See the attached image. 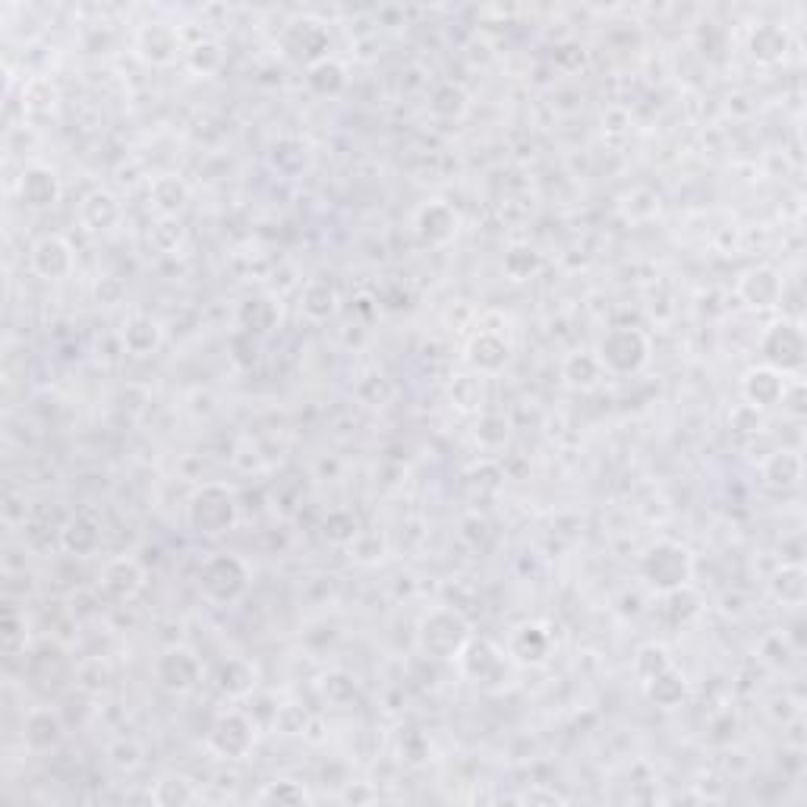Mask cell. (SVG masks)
I'll use <instances>...</instances> for the list:
<instances>
[{"instance_id":"1","label":"cell","mask_w":807,"mask_h":807,"mask_svg":"<svg viewBox=\"0 0 807 807\" xmlns=\"http://www.w3.org/2000/svg\"><path fill=\"white\" fill-rule=\"evenodd\" d=\"M470 638H474V624L455 606H435L416 621V650L426 660L455 663L457 653Z\"/></svg>"},{"instance_id":"2","label":"cell","mask_w":807,"mask_h":807,"mask_svg":"<svg viewBox=\"0 0 807 807\" xmlns=\"http://www.w3.org/2000/svg\"><path fill=\"white\" fill-rule=\"evenodd\" d=\"M187 524L199 537H225L240 524V496L228 483H203L187 498Z\"/></svg>"},{"instance_id":"3","label":"cell","mask_w":807,"mask_h":807,"mask_svg":"<svg viewBox=\"0 0 807 807\" xmlns=\"http://www.w3.org/2000/svg\"><path fill=\"white\" fill-rule=\"evenodd\" d=\"M694 552L675 539H656L643 549L641 578L660 597L694 580Z\"/></svg>"},{"instance_id":"4","label":"cell","mask_w":807,"mask_h":807,"mask_svg":"<svg viewBox=\"0 0 807 807\" xmlns=\"http://www.w3.org/2000/svg\"><path fill=\"white\" fill-rule=\"evenodd\" d=\"M597 356L609 375H638L646 370V363L653 356V341L643 329L615 325L600 338Z\"/></svg>"},{"instance_id":"5","label":"cell","mask_w":807,"mask_h":807,"mask_svg":"<svg viewBox=\"0 0 807 807\" xmlns=\"http://www.w3.org/2000/svg\"><path fill=\"white\" fill-rule=\"evenodd\" d=\"M455 663L457 672L467 682L489 687V691H498L501 684L511 679V672L518 669L501 643H496L493 638H479V634H474L470 641L464 643V650L457 653Z\"/></svg>"},{"instance_id":"6","label":"cell","mask_w":807,"mask_h":807,"mask_svg":"<svg viewBox=\"0 0 807 807\" xmlns=\"http://www.w3.org/2000/svg\"><path fill=\"white\" fill-rule=\"evenodd\" d=\"M199 593L215 606H234L247 597L249 565L234 552H215L199 568Z\"/></svg>"},{"instance_id":"7","label":"cell","mask_w":807,"mask_h":807,"mask_svg":"<svg viewBox=\"0 0 807 807\" xmlns=\"http://www.w3.org/2000/svg\"><path fill=\"white\" fill-rule=\"evenodd\" d=\"M757 353H761L766 366L779 370L783 375L801 373L807 360V338L801 322L786 319V315L769 322L761 334V341H757Z\"/></svg>"},{"instance_id":"8","label":"cell","mask_w":807,"mask_h":807,"mask_svg":"<svg viewBox=\"0 0 807 807\" xmlns=\"http://www.w3.org/2000/svg\"><path fill=\"white\" fill-rule=\"evenodd\" d=\"M259 742V723L244 710H221L206 732V747L218 761H247Z\"/></svg>"},{"instance_id":"9","label":"cell","mask_w":807,"mask_h":807,"mask_svg":"<svg viewBox=\"0 0 807 807\" xmlns=\"http://www.w3.org/2000/svg\"><path fill=\"white\" fill-rule=\"evenodd\" d=\"M155 682L165 687L167 694H189L203 682V660L196 650L184 643L165 646L155 660Z\"/></svg>"},{"instance_id":"10","label":"cell","mask_w":807,"mask_h":807,"mask_svg":"<svg viewBox=\"0 0 807 807\" xmlns=\"http://www.w3.org/2000/svg\"><path fill=\"white\" fill-rule=\"evenodd\" d=\"M505 650L518 669H539L556 653V634L546 621H520L511 628Z\"/></svg>"},{"instance_id":"11","label":"cell","mask_w":807,"mask_h":807,"mask_svg":"<svg viewBox=\"0 0 807 807\" xmlns=\"http://www.w3.org/2000/svg\"><path fill=\"white\" fill-rule=\"evenodd\" d=\"M511 363V341L501 329H489V325H479L467 344H464V366L474 370L479 375H498L505 373V366Z\"/></svg>"},{"instance_id":"12","label":"cell","mask_w":807,"mask_h":807,"mask_svg":"<svg viewBox=\"0 0 807 807\" xmlns=\"http://www.w3.org/2000/svg\"><path fill=\"white\" fill-rule=\"evenodd\" d=\"M145 583H148V571L133 556L107 559L99 571V593L107 602H133L145 590Z\"/></svg>"},{"instance_id":"13","label":"cell","mask_w":807,"mask_h":807,"mask_svg":"<svg viewBox=\"0 0 807 807\" xmlns=\"http://www.w3.org/2000/svg\"><path fill=\"white\" fill-rule=\"evenodd\" d=\"M29 266L44 281H66L76 271V249L61 234H44L29 249Z\"/></svg>"},{"instance_id":"14","label":"cell","mask_w":807,"mask_h":807,"mask_svg":"<svg viewBox=\"0 0 807 807\" xmlns=\"http://www.w3.org/2000/svg\"><path fill=\"white\" fill-rule=\"evenodd\" d=\"M735 293L751 310H776L786 297V281L773 266H751V269L742 271Z\"/></svg>"},{"instance_id":"15","label":"cell","mask_w":807,"mask_h":807,"mask_svg":"<svg viewBox=\"0 0 807 807\" xmlns=\"http://www.w3.org/2000/svg\"><path fill=\"white\" fill-rule=\"evenodd\" d=\"M414 230L426 247H448L461 234V215L452 203L430 199L414 211Z\"/></svg>"},{"instance_id":"16","label":"cell","mask_w":807,"mask_h":807,"mask_svg":"<svg viewBox=\"0 0 807 807\" xmlns=\"http://www.w3.org/2000/svg\"><path fill=\"white\" fill-rule=\"evenodd\" d=\"M102 542V518L92 515V511H73L58 527V546H61L66 556H73V559H92V556H99Z\"/></svg>"},{"instance_id":"17","label":"cell","mask_w":807,"mask_h":807,"mask_svg":"<svg viewBox=\"0 0 807 807\" xmlns=\"http://www.w3.org/2000/svg\"><path fill=\"white\" fill-rule=\"evenodd\" d=\"M17 196L29 211H51L61 203L63 184L51 165H25L17 184Z\"/></svg>"},{"instance_id":"18","label":"cell","mask_w":807,"mask_h":807,"mask_svg":"<svg viewBox=\"0 0 807 807\" xmlns=\"http://www.w3.org/2000/svg\"><path fill=\"white\" fill-rule=\"evenodd\" d=\"M788 379L792 375H783L779 370L766 366V363H757V366H751L742 375V397H745L747 407H754V411H773L786 397Z\"/></svg>"},{"instance_id":"19","label":"cell","mask_w":807,"mask_h":807,"mask_svg":"<svg viewBox=\"0 0 807 807\" xmlns=\"http://www.w3.org/2000/svg\"><path fill=\"white\" fill-rule=\"evenodd\" d=\"M266 165L281 180H300L312 167V145L303 136H278L266 152Z\"/></svg>"},{"instance_id":"20","label":"cell","mask_w":807,"mask_h":807,"mask_svg":"<svg viewBox=\"0 0 807 807\" xmlns=\"http://www.w3.org/2000/svg\"><path fill=\"white\" fill-rule=\"evenodd\" d=\"M136 54L145 63H152V66H170V63L180 61L187 51H184L180 32L174 25L152 22V25H143L139 35H136Z\"/></svg>"},{"instance_id":"21","label":"cell","mask_w":807,"mask_h":807,"mask_svg":"<svg viewBox=\"0 0 807 807\" xmlns=\"http://www.w3.org/2000/svg\"><path fill=\"white\" fill-rule=\"evenodd\" d=\"M281 322V303L271 293H249L237 307V332L249 334L256 341L269 338Z\"/></svg>"},{"instance_id":"22","label":"cell","mask_w":807,"mask_h":807,"mask_svg":"<svg viewBox=\"0 0 807 807\" xmlns=\"http://www.w3.org/2000/svg\"><path fill=\"white\" fill-rule=\"evenodd\" d=\"M63 720L58 710L51 706H35L25 720H22V742L32 754H48L63 742Z\"/></svg>"},{"instance_id":"23","label":"cell","mask_w":807,"mask_h":807,"mask_svg":"<svg viewBox=\"0 0 807 807\" xmlns=\"http://www.w3.org/2000/svg\"><path fill=\"white\" fill-rule=\"evenodd\" d=\"M769 600L783 609H801L807 602V571L801 561H783L766 580Z\"/></svg>"},{"instance_id":"24","label":"cell","mask_w":807,"mask_h":807,"mask_svg":"<svg viewBox=\"0 0 807 807\" xmlns=\"http://www.w3.org/2000/svg\"><path fill=\"white\" fill-rule=\"evenodd\" d=\"M704 615V597L694 583H684V587H675L669 593H660V619L682 631V628H691L694 621Z\"/></svg>"},{"instance_id":"25","label":"cell","mask_w":807,"mask_h":807,"mask_svg":"<svg viewBox=\"0 0 807 807\" xmlns=\"http://www.w3.org/2000/svg\"><path fill=\"white\" fill-rule=\"evenodd\" d=\"M121 344L130 356H152V353L162 351L165 344V329L158 319H152L148 312H133L126 315L124 329H121Z\"/></svg>"},{"instance_id":"26","label":"cell","mask_w":807,"mask_h":807,"mask_svg":"<svg viewBox=\"0 0 807 807\" xmlns=\"http://www.w3.org/2000/svg\"><path fill=\"white\" fill-rule=\"evenodd\" d=\"M80 221L92 234H107V230H114L124 221V206H121V199L111 189H92V193H85L83 203H80Z\"/></svg>"},{"instance_id":"27","label":"cell","mask_w":807,"mask_h":807,"mask_svg":"<svg viewBox=\"0 0 807 807\" xmlns=\"http://www.w3.org/2000/svg\"><path fill=\"white\" fill-rule=\"evenodd\" d=\"M747 51L751 58L764 66H773V63H783L792 51V35H788L786 25L779 22H761L751 29L747 35Z\"/></svg>"},{"instance_id":"28","label":"cell","mask_w":807,"mask_h":807,"mask_svg":"<svg viewBox=\"0 0 807 807\" xmlns=\"http://www.w3.org/2000/svg\"><path fill=\"white\" fill-rule=\"evenodd\" d=\"M341 310V293L334 288L332 278H310L303 290H300V312H303V319H310L315 325H322V322H329L334 319Z\"/></svg>"},{"instance_id":"29","label":"cell","mask_w":807,"mask_h":807,"mask_svg":"<svg viewBox=\"0 0 807 807\" xmlns=\"http://www.w3.org/2000/svg\"><path fill=\"white\" fill-rule=\"evenodd\" d=\"M761 479H764L766 489H776V493L798 489L801 479H805V461L792 448H779V452L766 455V461L761 464Z\"/></svg>"},{"instance_id":"30","label":"cell","mask_w":807,"mask_h":807,"mask_svg":"<svg viewBox=\"0 0 807 807\" xmlns=\"http://www.w3.org/2000/svg\"><path fill=\"white\" fill-rule=\"evenodd\" d=\"M193 189L180 174H158L148 184V203L158 211V218H177L189 206Z\"/></svg>"},{"instance_id":"31","label":"cell","mask_w":807,"mask_h":807,"mask_svg":"<svg viewBox=\"0 0 807 807\" xmlns=\"http://www.w3.org/2000/svg\"><path fill=\"white\" fill-rule=\"evenodd\" d=\"M25 675L35 684H42V687L58 684L66 675V653L51 641L29 646V653H25Z\"/></svg>"},{"instance_id":"32","label":"cell","mask_w":807,"mask_h":807,"mask_svg":"<svg viewBox=\"0 0 807 807\" xmlns=\"http://www.w3.org/2000/svg\"><path fill=\"white\" fill-rule=\"evenodd\" d=\"M606 370H602L597 351H571L561 360V382L571 392H593L600 389Z\"/></svg>"},{"instance_id":"33","label":"cell","mask_w":807,"mask_h":807,"mask_svg":"<svg viewBox=\"0 0 807 807\" xmlns=\"http://www.w3.org/2000/svg\"><path fill=\"white\" fill-rule=\"evenodd\" d=\"M288 48L300 58V61H307V66H310V63L329 58V32H325L322 22L315 20L290 22Z\"/></svg>"},{"instance_id":"34","label":"cell","mask_w":807,"mask_h":807,"mask_svg":"<svg viewBox=\"0 0 807 807\" xmlns=\"http://www.w3.org/2000/svg\"><path fill=\"white\" fill-rule=\"evenodd\" d=\"M348 85H351V73L332 54L307 66V89L315 99H338V95H344Z\"/></svg>"},{"instance_id":"35","label":"cell","mask_w":807,"mask_h":807,"mask_svg":"<svg viewBox=\"0 0 807 807\" xmlns=\"http://www.w3.org/2000/svg\"><path fill=\"white\" fill-rule=\"evenodd\" d=\"M448 401L452 407L461 411L467 416H479L486 411V401H489V392H486V375L474 373H457L452 382H448Z\"/></svg>"},{"instance_id":"36","label":"cell","mask_w":807,"mask_h":807,"mask_svg":"<svg viewBox=\"0 0 807 807\" xmlns=\"http://www.w3.org/2000/svg\"><path fill=\"white\" fill-rule=\"evenodd\" d=\"M256 682H259L256 665L240 660V656L225 660V663H218V669H215V687L225 697H230V701H244L249 694H256Z\"/></svg>"},{"instance_id":"37","label":"cell","mask_w":807,"mask_h":807,"mask_svg":"<svg viewBox=\"0 0 807 807\" xmlns=\"http://www.w3.org/2000/svg\"><path fill=\"white\" fill-rule=\"evenodd\" d=\"M643 691H646L650 704H656L660 710H675V706L687 704L691 682H687V675L679 665H672V669H665L663 675H656V679L643 684Z\"/></svg>"},{"instance_id":"38","label":"cell","mask_w":807,"mask_h":807,"mask_svg":"<svg viewBox=\"0 0 807 807\" xmlns=\"http://www.w3.org/2000/svg\"><path fill=\"white\" fill-rule=\"evenodd\" d=\"M470 111V92L455 80H445V83L433 85L430 92V114L435 121H464Z\"/></svg>"},{"instance_id":"39","label":"cell","mask_w":807,"mask_h":807,"mask_svg":"<svg viewBox=\"0 0 807 807\" xmlns=\"http://www.w3.org/2000/svg\"><path fill=\"white\" fill-rule=\"evenodd\" d=\"M148 798H152V805L158 807H187L196 805V801H203V792L196 788V783H189L187 776H180V773H167V776H162V779L152 786Z\"/></svg>"},{"instance_id":"40","label":"cell","mask_w":807,"mask_h":807,"mask_svg":"<svg viewBox=\"0 0 807 807\" xmlns=\"http://www.w3.org/2000/svg\"><path fill=\"white\" fill-rule=\"evenodd\" d=\"M474 442L483 452H501L511 442V420L496 411H483L476 416Z\"/></svg>"},{"instance_id":"41","label":"cell","mask_w":807,"mask_h":807,"mask_svg":"<svg viewBox=\"0 0 807 807\" xmlns=\"http://www.w3.org/2000/svg\"><path fill=\"white\" fill-rule=\"evenodd\" d=\"M798 656V646L792 643L786 631H769L757 643V660L769 669V672H786Z\"/></svg>"},{"instance_id":"42","label":"cell","mask_w":807,"mask_h":807,"mask_svg":"<svg viewBox=\"0 0 807 807\" xmlns=\"http://www.w3.org/2000/svg\"><path fill=\"white\" fill-rule=\"evenodd\" d=\"M319 530H322V537L329 539L332 546L348 549L353 539L363 534V524H360L356 511H351V508H332V511L322 518Z\"/></svg>"},{"instance_id":"43","label":"cell","mask_w":807,"mask_h":807,"mask_svg":"<svg viewBox=\"0 0 807 807\" xmlns=\"http://www.w3.org/2000/svg\"><path fill=\"white\" fill-rule=\"evenodd\" d=\"M394 394H397L394 382L385 373H379V370L363 373L360 375V382L353 385V397H356L363 407H375V411H379V407H389L394 401Z\"/></svg>"},{"instance_id":"44","label":"cell","mask_w":807,"mask_h":807,"mask_svg":"<svg viewBox=\"0 0 807 807\" xmlns=\"http://www.w3.org/2000/svg\"><path fill=\"white\" fill-rule=\"evenodd\" d=\"M542 269V256L537 247L530 244H515V247L505 249V259H501V271L511 278V281H530L537 278Z\"/></svg>"},{"instance_id":"45","label":"cell","mask_w":807,"mask_h":807,"mask_svg":"<svg viewBox=\"0 0 807 807\" xmlns=\"http://www.w3.org/2000/svg\"><path fill=\"white\" fill-rule=\"evenodd\" d=\"M319 694H322V701L332 706H351L356 701V694H360V684L353 679L351 672H344V669H329L322 679H319Z\"/></svg>"},{"instance_id":"46","label":"cell","mask_w":807,"mask_h":807,"mask_svg":"<svg viewBox=\"0 0 807 807\" xmlns=\"http://www.w3.org/2000/svg\"><path fill=\"white\" fill-rule=\"evenodd\" d=\"M184 58H187V66L196 76H215L225 66V48L215 39H199L196 44H189Z\"/></svg>"},{"instance_id":"47","label":"cell","mask_w":807,"mask_h":807,"mask_svg":"<svg viewBox=\"0 0 807 807\" xmlns=\"http://www.w3.org/2000/svg\"><path fill=\"white\" fill-rule=\"evenodd\" d=\"M672 665H675V660H672V653H669L665 643H643L641 650L634 653V675L641 679V684L656 679V675H663L665 669H672Z\"/></svg>"},{"instance_id":"48","label":"cell","mask_w":807,"mask_h":807,"mask_svg":"<svg viewBox=\"0 0 807 807\" xmlns=\"http://www.w3.org/2000/svg\"><path fill=\"white\" fill-rule=\"evenodd\" d=\"M259 805H310L312 795L310 788L297 779H275V783H266V788L256 795Z\"/></svg>"},{"instance_id":"49","label":"cell","mask_w":807,"mask_h":807,"mask_svg":"<svg viewBox=\"0 0 807 807\" xmlns=\"http://www.w3.org/2000/svg\"><path fill=\"white\" fill-rule=\"evenodd\" d=\"M3 650H7V656H25L29 653V621L20 609L3 612Z\"/></svg>"},{"instance_id":"50","label":"cell","mask_w":807,"mask_h":807,"mask_svg":"<svg viewBox=\"0 0 807 807\" xmlns=\"http://www.w3.org/2000/svg\"><path fill=\"white\" fill-rule=\"evenodd\" d=\"M145 761V747L136 738H117L107 745V764L117 773H136Z\"/></svg>"},{"instance_id":"51","label":"cell","mask_w":807,"mask_h":807,"mask_svg":"<svg viewBox=\"0 0 807 807\" xmlns=\"http://www.w3.org/2000/svg\"><path fill=\"white\" fill-rule=\"evenodd\" d=\"M348 552H351V559L360 561V565H375V561L385 559L389 542H385V537L373 534V530H363V534L348 546Z\"/></svg>"},{"instance_id":"52","label":"cell","mask_w":807,"mask_h":807,"mask_svg":"<svg viewBox=\"0 0 807 807\" xmlns=\"http://www.w3.org/2000/svg\"><path fill=\"white\" fill-rule=\"evenodd\" d=\"M54 104H58V89H54V83L32 80V83L25 85V111L48 114V111H54Z\"/></svg>"},{"instance_id":"53","label":"cell","mask_w":807,"mask_h":807,"mask_svg":"<svg viewBox=\"0 0 807 807\" xmlns=\"http://www.w3.org/2000/svg\"><path fill=\"white\" fill-rule=\"evenodd\" d=\"M697 44H701V51H704L710 61H723L725 48H728V35H725L723 25L704 22V29L697 32Z\"/></svg>"},{"instance_id":"54","label":"cell","mask_w":807,"mask_h":807,"mask_svg":"<svg viewBox=\"0 0 807 807\" xmlns=\"http://www.w3.org/2000/svg\"><path fill=\"white\" fill-rule=\"evenodd\" d=\"M152 244L162 249V252H177V247L184 244V228L177 218H158V225L152 230Z\"/></svg>"},{"instance_id":"55","label":"cell","mask_w":807,"mask_h":807,"mask_svg":"<svg viewBox=\"0 0 807 807\" xmlns=\"http://www.w3.org/2000/svg\"><path fill=\"white\" fill-rule=\"evenodd\" d=\"M95 300L102 307H117L124 300V281H117L114 275H104L95 281Z\"/></svg>"},{"instance_id":"56","label":"cell","mask_w":807,"mask_h":807,"mask_svg":"<svg viewBox=\"0 0 807 807\" xmlns=\"http://www.w3.org/2000/svg\"><path fill=\"white\" fill-rule=\"evenodd\" d=\"M401 757H404L407 764H423V761L430 757V742H426V735H423V732H411L407 738H401Z\"/></svg>"},{"instance_id":"57","label":"cell","mask_w":807,"mask_h":807,"mask_svg":"<svg viewBox=\"0 0 807 807\" xmlns=\"http://www.w3.org/2000/svg\"><path fill=\"white\" fill-rule=\"evenodd\" d=\"M524 801H527V805H539V801H542V805H565V798H561L556 788H542V786L530 788V792L524 795Z\"/></svg>"}]
</instances>
